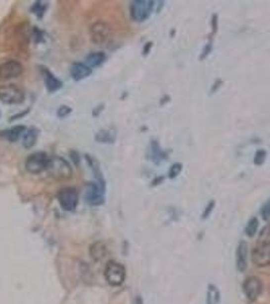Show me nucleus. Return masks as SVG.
<instances>
[{
  "instance_id": "f257e3e1",
  "label": "nucleus",
  "mask_w": 270,
  "mask_h": 304,
  "mask_svg": "<svg viewBox=\"0 0 270 304\" xmlns=\"http://www.w3.org/2000/svg\"><path fill=\"white\" fill-rule=\"evenodd\" d=\"M252 262L259 268H265L270 264V244L268 226L260 233L258 243L252 251Z\"/></svg>"
},
{
  "instance_id": "f03ea898",
  "label": "nucleus",
  "mask_w": 270,
  "mask_h": 304,
  "mask_svg": "<svg viewBox=\"0 0 270 304\" xmlns=\"http://www.w3.org/2000/svg\"><path fill=\"white\" fill-rule=\"evenodd\" d=\"M106 185L104 179L87 183L84 187V199L90 206H100L105 201Z\"/></svg>"
},
{
  "instance_id": "7ed1b4c3",
  "label": "nucleus",
  "mask_w": 270,
  "mask_h": 304,
  "mask_svg": "<svg viewBox=\"0 0 270 304\" xmlns=\"http://www.w3.org/2000/svg\"><path fill=\"white\" fill-rule=\"evenodd\" d=\"M46 171L55 180H68L72 177V167L70 163L61 156H52L49 158Z\"/></svg>"
},
{
  "instance_id": "20e7f679",
  "label": "nucleus",
  "mask_w": 270,
  "mask_h": 304,
  "mask_svg": "<svg viewBox=\"0 0 270 304\" xmlns=\"http://www.w3.org/2000/svg\"><path fill=\"white\" fill-rule=\"evenodd\" d=\"M152 0H134L130 4V16L135 23H143L147 20L155 7Z\"/></svg>"
},
{
  "instance_id": "39448f33",
  "label": "nucleus",
  "mask_w": 270,
  "mask_h": 304,
  "mask_svg": "<svg viewBox=\"0 0 270 304\" xmlns=\"http://www.w3.org/2000/svg\"><path fill=\"white\" fill-rule=\"evenodd\" d=\"M26 99L25 91L20 86L9 83L0 85V101L7 104H19Z\"/></svg>"
},
{
  "instance_id": "423d86ee",
  "label": "nucleus",
  "mask_w": 270,
  "mask_h": 304,
  "mask_svg": "<svg viewBox=\"0 0 270 304\" xmlns=\"http://www.w3.org/2000/svg\"><path fill=\"white\" fill-rule=\"evenodd\" d=\"M104 278L111 286H120L126 279V268L117 260H109L104 270Z\"/></svg>"
},
{
  "instance_id": "0eeeda50",
  "label": "nucleus",
  "mask_w": 270,
  "mask_h": 304,
  "mask_svg": "<svg viewBox=\"0 0 270 304\" xmlns=\"http://www.w3.org/2000/svg\"><path fill=\"white\" fill-rule=\"evenodd\" d=\"M49 156L46 152L43 151H37L29 155L26 159L25 166L28 172L32 173V175H40V173L46 171L48 162H49Z\"/></svg>"
},
{
  "instance_id": "6e6552de",
  "label": "nucleus",
  "mask_w": 270,
  "mask_h": 304,
  "mask_svg": "<svg viewBox=\"0 0 270 304\" xmlns=\"http://www.w3.org/2000/svg\"><path fill=\"white\" fill-rule=\"evenodd\" d=\"M58 202L61 208L67 212L74 211L79 202V195L76 189L67 187L59 191L57 195Z\"/></svg>"
},
{
  "instance_id": "1a4fd4ad",
  "label": "nucleus",
  "mask_w": 270,
  "mask_h": 304,
  "mask_svg": "<svg viewBox=\"0 0 270 304\" xmlns=\"http://www.w3.org/2000/svg\"><path fill=\"white\" fill-rule=\"evenodd\" d=\"M24 73L22 64L15 60H8L0 64V79L9 80L19 77Z\"/></svg>"
},
{
  "instance_id": "9d476101",
  "label": "nucleus",
  "mask_w": 270,
  "mask_h": 304,
  "mask_svg": "<svg viewBox=\"0 0 270 304\" xmlns=\"http://www.w3.org/2000/svg\"><path fill=\"white\" fill-rule=\"evenodd\" d=\"M243 290L247 298L250 301H255L263 291V283L258 277H248L244 282Z\"/></svg>"
},
{
  "instance_id": "9b49d317",
  "label": "nucleus",
  "mask_w": 270,
  "mask_h": 304,
  "mask_svg": "<svg viewBox=\"0 0 270 304\" xmlns=\"http://www.w3.org/2000/svg\"><path fill=\"white\" fill-rule=\"evenodd\" d=\"M90 38L97 45H102L110 38V29L102 21H97L90 28Z\"/></svg>"
},
{
  "instance_id": "f8f14e48",
  "label": "nucleus",
  "mask_w": 270,
  "mask_h": 304,
  "mask_svg": "<svg viewBox=\"0 0 270 304\" xmlns=\"http://www.w3.org/2000/svg\"><path fill=\"white\" fill-rule=\"evenodd\" d=\"M42 74L44 77L45 86H46L47 91L50 94H54L63 88V82L48 68L42 67Z\"/></svg>"
},
{
  "instance_id": "ddd939ff",
  "label": "nucleus",
  "mask_w": 270,
  "mask_h": 304,
  "mask_svg": "<svg viewBox=\"0 0 270 304\" xmlns=\"http://www.w3.org/2000/svg\"><path fill=\"white\" fill-rule=\"evenodd\" d=\"M92 74V69L82 62H75L70 67V75L75 81H80Z\"/></svg>"
},
{
  "instance_id": "4468645a",
  "label": "nucleus",
  "mask_w": 270,
  "mask_h": 304,
  "mask_svg": "<svg viewBox=\"0 0 270 304\" xmlns=\"http://www.w3.org/2000/svg\"><path fill=\"white\" fill-rule=\"evenodd\" d=\"M27 127L25 125H15L9 129H5L0 131V138L7 140L11 143L16 142L21 135L26 132Z\"/></svg>"
},
{
  "instance_id": "2eb2a0df",
  "label": "nucleus",
  "mask_w": 270,
  "mask_h": 304,
  "mask_svg": "<svg viewBox=\"0 0 270 304\" xmlns=\"http://www.w3.org/2000/svg\"><path fill=\"white\" fill-rule=\"evenodd\" d=\"M150 155L149 158L156 164L160 163L163 160H166L168 157L167 152L162 149L159 142L156 140H152L150 143Z\"/></svg>"
},
{
  "instance_id": "dca6fc26",
  "label": "nucleus",
  "mask_w": 270,
  "mask_h": 304,
  "mask_svg": "<svg viewBox=\"0 0 270 304\" xmlns=\"http://www.w3.org/2000/svg\"><path fill=\"white\" fill-rule=\"evenodd\" d=\"M247 253H248L247 244L241 242L236 250V268L241 273L247 269Z\"/></svg>"
},
{
  "instance_id": "f3484780",
  "label": "nucleus",
  "mask_w": 270,
  "mask_h": 304,
  "mask_svg": "<svg viewBox=\"0 0 270 304\" xmlns=\"http://www.w3.org/2000/svg\"><path fill=\"white\" fill-rule=\"evenodd\" d=\"M39 134L40 131L36 127L27 128L26 132L22 135V146H24V148L28 150L32 149L38 141Z\"/></svg>"
},
{
  "instance_id": "a211bd4d",
  "label": "nucleus",
  "mask_w": 270,
  "mask_h": 304,
  "mask_svg": "<svg viewBox=\"0 0 270 304\" xmlns=\"http://www.w3.org/2000/svg\"><path fill=\"white\" fill-rule=\"evenodd\" d=\"M106 60V55L104 54V52H92L88 54V56L86 57V65L90 68H95L100 66L104 63V61Z\"/></svg>"
},
{
  "instance_id": "6ab92c4d",
  "label": "nucleus",
  "mask_w": 270,
  "mask_h": 304,
  "mask_svg": "<svg viewBox=\"0 0 270 304\" xmlns=\"http://www.w3.org/2000/svg\"><path fill=\"white\" fill-rule=\"evenodd\" d=\"M94 139L98 143L111 144L116 140V132L112 131L110 129H101L96 132Z\"/></svg>"
},
{
  "instance_id": "aec40b11",
  "label": "nucleus",
  "mask_w": 270,
  "mask_h": 304,
  "mask_svg": "<svg viewBox=\"0 0 270 304\" xmlns=\"http://www.w3.org/2000/svg\"><path fill=\"white\" fill-rule=\"evenodd\" d=\"M49 7V3L46 1H41V0H38L36 1L32 7H31V12L33 14H35L39 19L43 18L45 13H46L47 9Z\"/></svg>"
},
{
  "instance_id": "412c9836",
  "label": "nucleus",
  "mask_w": 270,
  "mask_h": 304,
  "mask_svg": "<svg viewBox=\"0 0 270 304\" xmlns=\"http://www.w3.org/2000/svg\"><path fill=\"white\" fill-rule=\"evenodd\" d=\"M258 227H259L258 219L256 218V217H252V218L248 221V223H247V226L245 228V232L249 237H253L256 234Z\"/></svg>"
},
{
  "instance_id": "4be33fe9",
  "label": "nucleus",
  "mask_w": 270,
  "mask_h": 304,
  "mask_svg": "<svg viewBox=\"0 0 270 304\" xmlns=\"http://www.w3.org/2000/svg\"><path fill=\"white\" fill-rule=\"evenodd\" d=\"M208 304H219L220 302V292L215 285H210L208 290Z\"/></svg>"
},
{
  "instance_id": "5701e85b",
  "label": "nucleus",
  "mask_w": 270,
  "mask_h": 304,
  "mask_svg": "<svg viewBox=\"0 0 270 304\" xmlns=\"http://www.w3.org/2000/svg\"><path fill=\"white\" fill-rule=\"evenodd\" d=\"M266 157H267V152H266V150H264V149H258V150L256 151L255 155H254V160H253V162H254L255 165L260 166V165H262V164L265 162Z\"/></svg>"
},
{
  "instance_id": "b1692460",
  "label": "nucleus",
  "mask_w": 270,
  "mask_h": 304,
  "mask_svg": "<svg viewBox=\"0 0 270 304\" xmlns=\"http://www.w3.org/2000/svg\"><path fill=\"white\" fill-rule=\"evenodd\" d=\"M181 171H182V164L179 163V162H175L169 168L168 177L170 179H175L180 175V172H181Z\"/></svg>"
},
{
  "instance_id": "393cba45",
  "label": "nucleus",
  "mask_w": 270,
  "mask_h": 304,
  "mask_svg": "<svg viewBox=\"0 0 270 304\" xmlns=\"http://www.w3.org/2000/svg\"><path fill=\"white\" fill-rule=\"evenodd\" d=\"M72 113V108L68 105H61L58 111H57V116L60 119H64L66 117H68Z\"/></svg>"
},
{
  "instance_id": "a878e982",
  "label": "nucleus",
  "mask_w": 270,
  "mask_h": 304,
  "mask_svg": "<svg viewBox=\"0 0 270 304\" xmlns=\"http://www.w3.org/2000/svg\"><path fill=\"white\" fill-rule=\"evenodd\" d=\"M212 50H213V40L210 39V41L207 43L206 46L204 47V49H202L199 59H200V60H205V59L210 55V53L212 52Z\"/></svg>"
},
{
  "instance_id": "bb28decb",
  "label": "nucleus",
  "mask_w": 270,
  "mask_h": 304,
  "mask_svg": "<svg viewBox=\"0 0 270 304\" xmlns=\"http://www.w3.org/2000/svg\"><path fill=\"white\" fill-rule=\"evenodd\" d=\"M261 216L262 218L265 220V221H268L269 220V217H270V210H269V201H267L261 208Z\"/></svg>"
},
{
  "instance_id": "cd10ccee",
  "label": "nucleus",
  "mask_w": 270,
  "mask_h": 304,
  "mask_svg": "<svg viewBox=\"0 0 270 304\" xmlns=\"http://www.w3.org/2000/svg\"><path fill=\"white\" fill-rule=\"evenodd\" d=\"M33 39L35 41V43H41L44 41V34L42 31H40L38 28H34L33 29Z\"/></svg>"
},
{
  "instance_id": "c85d7f7f",
  "label": "nucleus",
  "mask_w": 270,
  "mask_h": 304,
  "mask_svg": "<svg viewBox=\"0 0 270 304\" xmlns=\"http://www.w3.org/2000/svg\"><path fill=\"white\" fill-rule=\"evenodd\" d=\"M214 207H215V201H211L209 204H208V206L206 207V210H205V212L202 213V218H208V217L210 216V214L212 213V211L214 210Z\"/></svg>"
},
{
  "instance_id": "c756f323",
  "label": "nucleus",
  "mask_w": 270,
  "mask_h": 304,
  "mask_svg": "<svg viewBox=\"0 0 270 304\" xmlns=\"http://www.w3.org/2000/svg\"><path fill=\"white\" fill-rule=\"evenodd\" d=\"M211 25H212V35H216V33L218 32V14L217 13L213 14Z\"/></svg>"
},
{
  "instance_id": "7c9ffc66",
  "label": "nucleus",
  "mask_w": 270,
  "mask_h": 304,
  "mask_svg": "<svg viewBox=\"0 0 270 304\" xmlns=\"http://www.w3.org/2000/svg\"><path fill=\"white\" fill-rule=\"evenodd\" d=\"M70 157H71V159L73 160L74 164L79 165V163H80V156H79V154H78V152H77V151L72 150V151L70 152Z\"/></svg>"
},
{
  "instance_id": "2f4dec72",
  "label": "nucleus",
  "mask_w": 270,
  "mask_h": 304,
  "mask_svg": "<svg viewBox=\"0 0 270 304\" xmlns=\"http://www.w3.org/2000/svg\"><path fill=\"white\" fill-rule=\"evenodd\" d=\"M152 46H153V43L152 42L146 43L145 46H144V49H143V55L144 56H147L150 53V51L152 49Z\"/></svg>"
},
{
  "instance_id": "473e14b6",
  "label": "nucleus",
  "mask_w": 270,
  "mask_h": 304,
  "mask_svg": "<svg viewBox=\"0 0 270 304\" xmlns=\"http://www.w3.org/2000/svg\"><path fill=\"white\" fill-rule=\"evenodd\" d=\"M29 112H30V108H28V110H27L26 112H21V113H19V114H16V115H14V116H12L11 119H10V122H13L14 120H17V119H20V118H22V117H25Z\"/></svg>"
},
{
  "instance_id": "72a5a7b5",
  "label": "nucleus",
  "mask_w": 270,
  "mask_h": 304,
  "mask_svg": "<svg viewBox=\"0 0 270 304\" xmlns=\"http://www.w3.org/2000/svg\"><path fill=\"white\" fill-rule=\"evenodd\" d=\"M136 304H143V300L141 297H137L136 299Z\"/></svg>"
},
{
  "instance_id": "f704fd0d",
  "label": "nucleus",
  "mask_w": 270,
  "mask_h": 304,
  "mask_svg": "<svg viewBox=\"0 0 270 304\" xmlns=\"http://www.w3.org/2000/svg\"><path fill=\"white\" fill-rule=\"evenodd\" d=\"M0 118H1V112H0Z\"/></svg>"
}]
</instances>
